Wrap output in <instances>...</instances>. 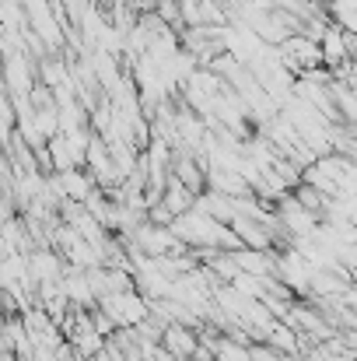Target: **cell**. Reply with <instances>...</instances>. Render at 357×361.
Listing matches in <instances>:
<instances>
[{"instance_id":"cell-3","label":"cell","mask_w":357,"mask_h":361,"mask_svg":"<svg viewBox=\"0 0 357 361\" xmlns=\"http://www.w3.org/2000/svg\"><path fill=\"white\" fill-rule=\"evenodd\" d=\"M263 344H270V348L280 351V355H301V341H298V334H294L284 319H277V323L270 326V334H266Z\"/></svg>"},{"instance_id":"cell-1","label":"cell","mask_w":357,"mask_h":361,"mask_svg":"<svg viewBox=\"0 0 357 361\" xmlns=\"http://www.w3.org/2000/svg\"><path fill=\"white\" fill-rule=\"evenodd\" d=\"M99 309L116 323L119 330H133V326H140V323L151 316V302H147L137 288H130V291H113V295L99 298Z\"/></svg>"},{"instance_id":"cell-2","label":"cell","mask_w":357,"mask_h":361,"mask_svg":"<svg viewBox=\"0 0 357 361\" xmlns=\"http://www.w3.org/2000/svg\"><path fill=\"white\" fill-rule=\"evenodd\" d=\"M158 344H161L165 351L179 355V358L193 361L196 351H200V334H196V326H186V323H165Z\"/></svg>"}]
</instances>
